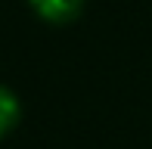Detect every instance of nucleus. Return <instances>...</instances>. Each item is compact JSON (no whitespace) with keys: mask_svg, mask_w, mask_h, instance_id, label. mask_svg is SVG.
<instances>
[{"mask_svg":"<svg viewBox=\"0 0 152 149\" xmlns=\"http://www.w3.org/2000/svg\"><path fill=\"white\" fill-rule=\"evenodd\" d=\"M28 6L47 25H72L84 12V0H28Z\"/></svg>","mask_w":152,"mask_h":149,"instance_id":"f257e3e1","label":"nucleus"},{"mask_svg":"<svg viewBox=\"0 0 152 149\" xmlns=\"http://www.w3.org/2000/svg\"><path fill=\"white\" fill-rule=\"evenodd\" d=\"M19 118H22V103H19V96L10 90V87L0 84V140L16 131Z\"/></svg>","mask_w":152,"mask_h":149,"instance_id":"f03ea898","label":"nucleus"}]
</instances>
